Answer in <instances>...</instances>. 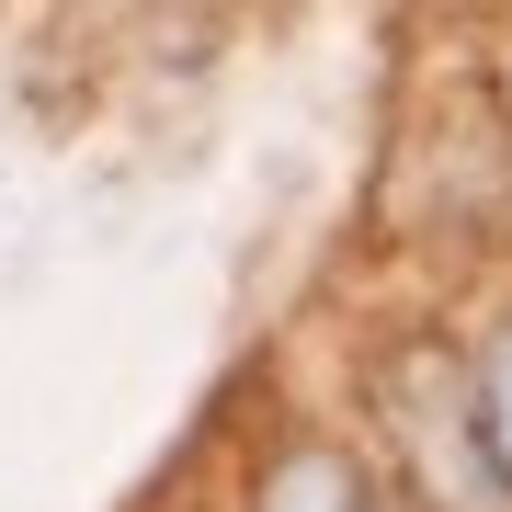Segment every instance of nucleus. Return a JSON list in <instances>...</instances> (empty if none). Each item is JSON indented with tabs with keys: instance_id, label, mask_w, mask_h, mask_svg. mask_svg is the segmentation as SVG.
Segmentation results:
<instances>
[{
	"instance_id": "1",
	"label": "nucleus",
	"mask_w": 512,
	"mask_h": 512,
	"mask_svg": "<svg viewBox=\"0 0 512 512\" xmlns=\"http://www.w3.org/2000/svg\"><path fill=\"white\" fill-rule=\"evenodd\" d=\"M262 512H365V501H353V478L330 467V456H296V467L274 478V501H262Z\"/></svg>"
},
{
	"instance_id": "2",
	"label": "nucleus",
	"mask_w": 512,
	"mask_h": 512,
	"mask_svg": "<svg viewBox=\"0 0 512 512\" xmlns=\"http://www.w3.org/2000/svg\"><path fill=\"white\" fill-rule=\"evenodd\" d=\"M478 421H490V456H501V478H512V342L490 353V387H478Z\"/></svg>"
}]
</instances>
